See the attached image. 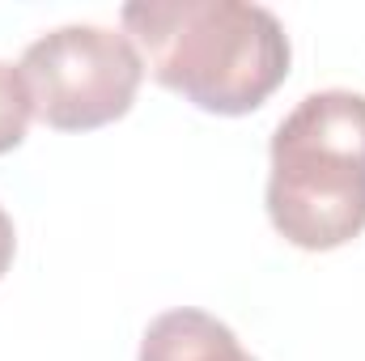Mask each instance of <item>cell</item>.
I'll list each match as a JSON object with an SVG mask.
<instances>
[{
	"label": "cell",
	"mask_w": 365,
	"mask_h": 361,
	"mask_svg": "<svg viewBox=\"0 0 365 361\" xmlns=\"http://www.w3.org/2000/svg\"><path fill=\"white\" fill-rule=\"evenodd\" d=\"M119 17L153 81L208 115H251L289 77V34L264 4L132 0Z\"/></svg>",
	"instance_id": "1"
},
{
	"label": "cell",
	"mask_w": 365,
	"mask_h": 361,
	"mask_svg": "<svg viewBox=\"0 0 365 361\" xmlns=\"http://www.w3.org/2000/svg\"><path fill=\"white\" fill-rule=\"evenodd\" d=\"M268 217L297 251H336L365 230V93H306L268 145Z\"/></svg>",
	"instance_id": "2"
},
{
	"label": "cell",
	"mask_w": 365,
	"mask_h": 361,
	"mask_svg": "<svg viewBox=\"0 0 365 361\" xmlns=\"http://www.w3.org/2000/svg\"><path fill=\"white\" fill-rule=\"evenodd\" d=\"M17 73L47 128L93 132L132 111L145 81V56L119 30L60 26L21 51Z\"/></svg>",
	"instance_id": "3"
},
{
	"label": "cell",
	"mask_w": 365,
	"mask_h": 361,
	"mask_svg": "<svg viewBox=\"0 0 365 361\" xmlns=\"http://www.w3.org/2000/svg\"><path fill=\"white\" fill-rule=\"evenodd\" d=\"M136 361H259L251 357L238 336L208 310L179 306L158 315L140 336Z\"/></svg>",
	"instance_id": "4"
},
{
	"label": "cell",
	"mask_w": 365,
	"mask_h": 361,
	"mask_svg": "<svg viewBox=\"0 0 365 361\" xmlns=\"http://www.w3.org/2000/svg\"><path fill=\"white\" fill-rule=\"evenodd\" d=\"M30 115H34V106H30L21 73L0 60V153H9V149H17L26 141Z\"/></svg>",
	"instance_id": "5"
},
{
	"label": "cell",
	"mask_w": 365,
	"mask_h": 361,
	"mask_svg": "<svg viewBox=\"0 0 365 361\" xmlns=\"http://www.w3.org/2000/svg\"><path fill=\"white\" fill-rule=\"evenodd\" d=\"M13 255H17V230H13V217L0 208V276L13 268Z\"/></svg>",
	"instance_id": "6"
}]
</instances>
